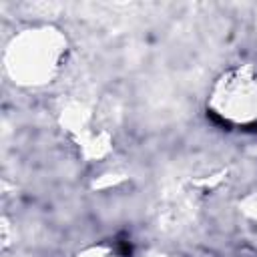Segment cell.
<instances>
[{
  "mask_svg": "<svg viewBox=\"0 0 257 257\" xmlns=\"http://www.w3.org/2000/svg\"><path fill=\"white\" fill-rule=\"evenodd\" d=\"M211 112L227 126L257 131V62L235 66L217 80Z\"/></svg>",
  "mask_w": 257,
  "mask_h": 257,
  "instance_id": "obj_1",
  "label": "cell"
}]
</instances>
